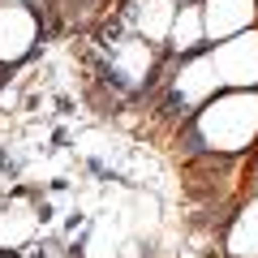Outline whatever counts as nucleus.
Here are the masks:
<instances>
[{"mask_svg": "<svg viewBox=\"0 0 258 258\" xmlns=\"http://www.w3.org/2000/svg\"><path fill=\"white\" fill-rule=\"evenodd\" d=\"M129 22H134L138 30H147L151 39H164V35H172L176 13L168 9L164 0H138V9H129Z\"/></svg>", "mask_w": 258, "mask_h": 258, "instance_id": "nucleus-6", "label": "nucleus"}, {"mask_svg": "<svg viewBox=\"0 0 258 258\" xmlns=\"http://www.w3.org/2000/svg\"><path fill=\"white\" fill-rule=\"evenodd\" d=\"M207 18H203V9H181L176 13V22H172V52L181 56H198V52H207Z\"/></svg>", "mask_w": 258, "mask_h": 258, "instance_id": "nucleus-5", "label": "nucleus"}, {"mask_svg": "<svg viewBox=\"0 0 258 258\" xmlns=\"http://www.w3.org/2000/svg\"><path fill=\"white\" fill-rule=\"evenodd\" d=\"M258 134V99L249 95H215L185 129V151H237Z\"/></svg>", "mask_w": 258, "mask_h": 258, "instance_id": "nucleus-1", "label": "nucleus"}, {"mask_svg": "<svg viewBox=\"0 0 258 258\" xmlns=\"http://www.w3.org/2000/svg\"><path fill=\"white\" fill-rule=\"evenodd\" d=\"M207 39H228L254 22V0H207Z\"/></svg>", "mask_w": 258, "mask_h": 258, "instance_id": "nucleus-4", "label": "nucleus"}, {"mask_svg": "<svg viewBox=\"0 0 258 258\" xmlns=\"http://www.w3.org/2000/svg\"><path fill=\"white\" fill-rule=\"evenodd\" d=\"M215 78L224 86H254L258 82V35H237L232 43H220L211 52Z\"/></svg>", "mask_w": 258, "mask_h": 258, "instance_id": "nucleus-2", "label": "nucleus"}, {"mask_svg": "<svg viewBox=\"0 0 258 258\" xmlns=\"http://www.w3.org/2000/svg\"><path fill=\"white\" fill-rule=\"evenodd\" d=\"M35 35H39L35 13H30L26 5H18V0H9V5L0 9V64L22 60V56L30 52V43H35Z\"/></svg>", "mask_w": 258, "mask_h": 258, "instance_id": "nucleus-3", "label": "nucleus"}]
</instances>
